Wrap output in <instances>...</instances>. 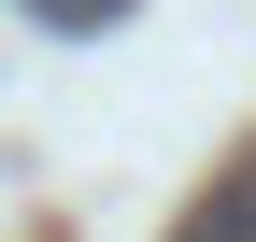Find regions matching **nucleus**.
Returning a JSON list of instances; mask_svg holds the SVG:
<instances>
[{
	"instance_id": "nucleus-1",
	"label": "nucleus",
	"mask_w": 256,
	"mask_h": 242,
	"mask_svg": "<svg viewBox=\"0 0 256 242\" xmlns=\"http://www.w3.org/2000/svg\"><path fill=\"white\" fill-rule=\"evenodd\" d=\"M171 242H256V157H228V186H214V200H200Z\"/></svg>"
},
{
	"instance_id": "nucleus-2",
	"label": "nucleus",
	"mask_w": 256,
	"mask_h": 242,
	"mask_svg": "<svg viewBox=\"0 0 256 242\" xmlns=\"http://www.w3.org/2000/svg\"><path fill=\"white\" fill-rule=\"evenodd\" d=\"M28 14H43V28H114L128 0H28Z\"/></svg>"
}]
</instances>
